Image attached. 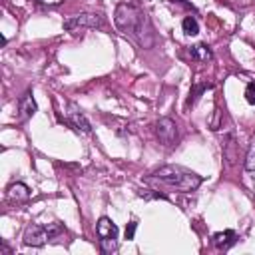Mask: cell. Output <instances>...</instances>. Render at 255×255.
Masks as SVG:
<instances>
[{
    "label": "cell",
    "instance_id": "52a82bcc",
    "mask_svg": "<svg viewBox=\"0 0 255 255\" xmlns=\"http://www.w3.org/2000/svg\"><path fill=\"white\" fill-rule=\"evenodd\" d=\"M36 114V100L32 96V92H24L18 100V122H26Z\"/></svg>",
    "mask_w": 255,
    "mask_h": 255
},
{
    "label": "cell",
    "instance_id": "277c9868",
    "mask_svg": "<svg viewBox=\"0 0 255 255\" xmlns=\"http://www.w3.org/2000/svg\"><path fill=\"white\" fill-rule=\"evenodd\" d=\"M96 233L100 237V249L102 253H114L118 249V225L110 217H100L96 223Z\"/></svg>",
    "mask_w": 255,
    "mask_h": 255
},
{
    "label": "cell",
    "instance_id": "4fadbf2b",
    "mask_svg": "<svg viewBox=\"0 0 255 255\" xmlns=\"http://www.w3.org/2000/svg\"><path fill=\"white\" fill-rule=\"evenodd\" d=\"M207 90H211V84H193V86H191V90H189L187 106H193V104L201 98V94H203V92H207Z\"/></svg>",
    "mask_w": 255,
    "mask_h": 255
},
{
    "label": "cell",
    "instance_id": "5b68a950",
    "mask_svg": "<svg viewBox=\"0 0 255 255\" xmlns=\"http://www.w3.org/2000/svg\"><path fill=\"white\" fill-rule=\"evenodd\" d=\"M102 26H104V16L96 12H82L64 20V30L72 34H76L82 28H102Z\"/></svg>",
    "mask_w": 255,
    "mask_h": 255
},
{
    "label": "cell",
    "instance_id": "9c48e42d",
    "mask_svg": "<svg viewBox=\"0 0 255 255\" xmlns=\"http://www.w3.org/2000/svg\"><path fill=\"white\" fill-rule=\"evenodd\" d=\"M68 118H70V124L78 129V131H84V133H90L92 131V126H90V122L86 120V116L74 106V104H70V112H68Z\"/></svg>",
    "mask_w": 255,
    "mask_h": 255
},
{
    "label": "cell",
    "instance_id": "30bf717a",
    "mask_svg": "<svg viewBox=\"0 0 255 255\" xmlns=\"http://www.w3.org/2000/svg\"><path fill=\"white\" fill-rule=\"evenodd\" d=\"M235 241H237V233L233 229H223L213 233V245L217 249H229L231 245H235Z\"/></svg>",
    "mask_w": 255,
    "mask_h": 255
},
{
    "label": "cell",
    "instance_id": "3957f363",
    "mask_svg": "<svg viewBox=\"0 0 255 255\" xmlns=\"http://www.w3.org/2000/svg\"><path fill=\"white\" fill-rule=\"evenodd\" d=\"M64 231H66L64 225L58 223V221H54V223H44V225H42V223H32V225L26 227L24 237H22V243L28 245V247H42V245H46L48 241L60 237Z\"/></svg>",
    "mask_w": 255,
    "mask_h": 255
},
{
    "label": "cell",
    "instance_id": "6da1fadb",
    "mask_svg": "<svg viewBox=\"0 0 255 255\" xmlns=\"http://www.w3.org/2000/svg\"><path fill=\"white\" fill-rule=\"evenodd\" d=\"M114 24L120 32L131 36L139 48L149 50L155 44V34L149 16L131 2H120L114 12Z\"/></svg>",
    "mask_w": 255,
    "mask_h": 255
},
{
    "label": "cell",
    "instance_id": "7c38bea8",
    "mask_svg": "<svg viewBox=\"0 0 255 255\" xmlns=\"http://www.w3.org/2000/svg\"><path fill=\"white\" fill-rule=\"evenodd\" d=\"M181 28H183V34L185 36H197L199 34V24H197L195 16H185L181 20Z\"/></svg>",
    "mask_w": 255,
    "mask_h": 255
},
{
    "label": "cell",
    "instance_id": "8992f818",
    "mask_svg": "<svg viewBox=\"0 0 255 255\" xmlns=\"http://www.w3.org/2000/svg\"><path fill=\"white\" fill-rule=\"evenodd\" d=\"M153 131H155V137L159 139V143L171 147L177 143L179 139V129H177V124L171 120V118H159L153 126Z\"/></svg>",
    "mask_w": 255,
    "mask_h": 255
},
{
    "label": "cell",
    "instance_id": "2e32d148",
    "mask_svg": "<svg viewBox=\"0 0 255 255\" xmlns=\"http://www.w3.org/2000/svg\"><path fill=\"white\" fill-rule=\"evenodd\" d=\"M221 116H223V112H221L219 108H215V112H213V120H211V124H209V128H211L213 131H217V129L221 128Z\"/></svg>",
    "mask_w": 255,
    "mask_h": 255
},
{
    "label": "cell",
    "instance_id": "7a4b0ae2",
    "mask_svg": "<svg viewBox=\"0 0 255 255\" xmlns=\"http://www.w3.org/2000/svg\"><path fill=\"white\" fill-rule=\"evenodd\" d=\"M145 183L155 189H171L179 193H191L201 185V175L183 165H163L145 177Z\"/></svg>",
    "mask_w": 255,
    "mask_h": 255
},
{
    "label": "cell",
    "instance_id": "9a60e30c",
    "mask_svg": "<svg viewBox=\"0 0 255 255\" xmlns=\"http://www.w3.org/2000/svg\"><path fill=\"white\" fill-rule=\"evenodd\" d=\"M245 169L247 171H255V141L251 143L247 155H245Z\"/></svg>",
    "mask_w": 255,
    "mask_h": 255
},
{
    "label": "cell",
    "instance_id": "ffe728a7",
    "mask_svg": "<svg viewBox=\"0 0 255 255\" xmlns=\"http://www.w3.org/2000/svg\"><path fill=\"white\" fill-rule=\"evenodd\" d=\"M0 255H12V251L6 243H0Z\"/></svg>",
    "mask_w": 255,
    "mask_h": 255
},
{
    "label": "cell",
    "instance_id": "ac0fdd59",
    "mask_svg": "<svg viewBox=\"0 0 255 255\" xmlns=\"http://www.w3.org/2000/svg\"><path fill=\"white\" fill-rule=\"evenodd\" d=\"M135 229H137V221L131 219V221L126 225V239H128V241H131V239L135 237Z\"/></svg>",
    "mask_w": 255,
    "mask_h": 255
},
{
    "label": "cell",
    "instance_id": "e0dca14e",
    "mask_svg": "<svg viewBox=\"0 0 255 255\" xmlns=\"http://www.w3.org/2000/svg\"><path fill=\"white\" fill-rule=\"evenodd\" d=\"M245 100H247V104L255 106V82H249L247 84V88H245Z\"/></svg>",
    "mask_w": 255,
    "mask_h": 255
},
{
    "label": "cell",
    "instance_id": "d6986e66",
    "mask_svg": "<svg viewBox=\"0 0 255 255\" xmlns=\"http://www.w3.org/2000/svg\"><path fill=\"white\" fill-rule=\"evenodd\" d=\"M64 0H36V4L40 6H46V8H54V6H60Z\"/></svg>",
    "mask_w": 255,
    "mask_h": 255
},
{
    "label": "cell",
    "instance_id": "ba28073f",
    "mask_svg": "<svg viewBox=\"0 0 255 255\" xmlns=\"http://www.w3.org/2000/svg\"><path fill=\"white\" fill-rule=\"evenodd\" d=\"M6 199L10 203H16V205L18 203H26L30 199V187L26 183H22V181H14L6 189Z\"/></svg>",
    "mask_w": 255,
    "mask_h": 255
},
{
    "label": "cell",
    "instance_id": "5bb4252c",
    "mask_svg": "<svg viewBox=\"0 0 255 255\" xmlns=\"http://www.w3.org/2000/svg\"><path fill=\"white\" fill-rule=\"evenodd\" d=\"M223 155H225V159L229 163H235V159H237V155H235V139H233L231 133L227 135V143H223Z\"/></svg>",
    "mask_w": 255,
    "mask_h": 255
},
{
    "label": "cell",
    "instance_id": "8fae6325",
    "mask_svg": "<svg viewBox=\"0 0 255 255\" xmlns=\"http://www.w3.org/2000/svg\"><path fill=\"white\" fill-rule=\"evenodd\" d=\"M189 56L195 62H209L213 58V52H211V48L207 44H195V46L189 48Z\"/></svg>",
    "mask_w": 255,
    "mask_h": 255
}]
</instances>
